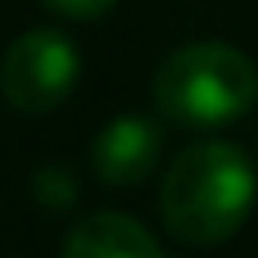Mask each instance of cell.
I'll return each mask as SVG.
<instances>
[{
	"mask_svg": "<svg viewBox=\"0 0 258 258\" xmlns=\"http://www.w3.org/2000/svg\"><path fill=\"white\" fill-rule=\"evenodd\" d=\"M63 258H168V249L127 213H91L63 236Z\"/></svg>",
	"mask_w": 258,
	"mask_h": 258,
	"instance_id": "5b68a950",
	"label": "cell"
},
{
	"mask_svg": "<svg viewBox=\"0 0 258 258\" xmlns=\"http://www.w3.org/2000/svg\"><path fill=\"white\" fill-rule=\"evenodd\" d=\"M45 9L63 14V18H100L104 9H113L118 0H41Z\"/></svg>",
	"mask_w": 258,
	"mask_h": 258,
	"instance_id": "52a82bcc",
	"label": "cell"
},
{
	"mask_svg": "<svg viewBox=\"0 0 258 258\" xmlns=\"http://www.w3.org/2000/svg\"><path fill=\"white\" fill-rule=\"evenodd\" d=\"M159 154H163L159 122L145 118V113H118L100 127V136L91 145V168L104 186L127 190V186H141L154 172Z\"/></svg>",
	"mask_w": 258,
	"mask_h": 258,
	"instance_id": "277c9868",
	"label": "cell"
},
{
	"mask_svg": "<svg viewBox=\"0 0 258 258\" xmlns=\"http://www.w3.org/2000/svg\"><path fill=\"white\" fill-rule=\"evenodd\" d=\"M32 195H36L45 209H68V204L77 200V177H73L68 168L50 163V168H41V172L32 177Z\"/></svg>",
	"mask_w": 258,
	"mask_h": 258,
	"instance_id": "8992f818",
	"label": "cell"
},
{
	"mask_svg": "<svg viewBox=\"0 0 258 258\" xmlns=\"http://www.w3.org/2000/svg\"><path fill=\"white\" fill-rule=\"evenodd\" d=\"M258 200V172L249 154L231 141H200L181 150L159 190V213L172 240L181 245H222L231 240Z\"/></svg>",
	"mask_w": 258,
	"mask_h": 258,
	"instance_id": "6da1fadb",
	"label": "cell"
},
{
	"mask_svg": "<svg viewBox=\"0 0 258 258\" xmlns=\"http://www.w3.org/2000/svg\"><path fill=\"white\" fill-rule=\"evenodd\" d=\"M82 77L77 45L54 27H32L9 41L0 59V95L18 113H50L59 109Z\"/></svg>",
	"mask_w": 258,
	"mask_h": 258,
	"instance_id": "3957f363",
	"label": "cell"
},
{
	"mask_svg": "<svg viewBox=\"0 0 258 258\" xmlns=\"http://www.w3.org/2000/svg\"><path fill=\"white\" fill-rule=\"evenodd\" d=\"M154 109L190 132L240 122L258 100V63L231 41H190L154 68Z\"/></svg>",
	"mask_w": 258,
	"mask_h": 258,
	"instance_id": "7a4b0ae2",
	"label": "cell"
}]
</instances>
